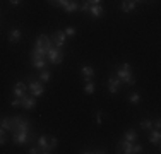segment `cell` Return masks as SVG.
Masks as SVG:
<instances>
[{
  "label": "cell",
  "instance_id": "cell-20",
  "mask_svg": "<svg viewBox=\"0 0 161 154\" xmlns=\"http://www.w3.org/2000/svg\"><path fill=\"white\" fill-rule=\"evenodd\" d=\"M153 127H154V123H153L151 120H142L141 122V129L142 130H147L149 132V130H153Z\"/></svg>",
  "mask_w": 161,
  "mask_h": 154
},
{
  "label": "cell",
  "instance_id": "cell-11",
  "mask_svg": "<svg viewBox=\"0 0 161 154\" xmlns=\"http://www.w3.org/2000/svg\"><path fill=\"white\" fill-rule=\"evenodd\" d=\"M120 86H122V80L118 79V77H110L108 79V89L112 94H117L118 89H120Z\"/></svg>",
  "mask_w": 161,
  "mask_h": 154
},
{
  "label": "cell",
  "instance_id": "cell-31",
  "mask_svg": "<svg viewBox=\"0 0 161 154\" xmlns=\"http://www.w3.org/2000/svg\"><path fill=\"white\" fill-rule=\"evenodd\" d=\"M28 152H29V154H36V152H40V149H36V147H31Z\"/></svg>",
  "mask_w": 161,
  "mask_h": 154
},
{
  "label": "cell",
  "instance_id": "cell-15",
  "mask_svg": "<svg viewBox=\"0 0 161 154\" xmlns=\"http://www.w3.org/2000/svg\"><path fill=\"white\" fill-rule=\"evenodd\" d=\"M149 142L151 144H156L159 146V140H161V134H159V129H154V130H149Z\"/></svg>",
  "mask_w": 161,
  "mask_h": 154
},
{
  "label": "cell",
  "instance_id": "cell-18",
  "mask_svg": "<svg viewBox=\"0 0 161 154\" xmlns=\"http://www.w3.org/2000/svg\"><path fill=\"white\" fill-rule=\"evenodd\" d=\"M9 40H10V43H17V41L21 40V31H19L17 28L12 29V31H10V34H9Z\"/></svg>",
  "mask_w": 161,
  "mask_h": 154
},
{
  "label": "cell",
  "instance_id": "cell-8",
  "mask_svg": "<svg viewBox=\"0 0 161 154\" xmlns=\"http://www.w3.org/2000/svg\"><path fill=\"white\" fill-rule=\"evenodd\" d=\"M134 151V142L130 140H120L117 146V152H125V154H132Z\"/></svg>",
  "mask_w": 161,
  "mask_h": 154
},
{
  "label": "cell",
  "instance_id": "cell-17",
  "mask_svg": "<svg viewBox=\"0 0 161 154\" xmlns=\"http://www.w3.org/2000/svg\"><path fill=\"white\" fill-rule=\"evenodd\" d=\"M0 127H3L5 130H10V132H12V129H14V118H10V117L3 118V120L0 122Z\"/></svg>",
  "mask_w": 161,
  "mask_h": 154
},
{
  "label": "cell",
  "instance_id": "cell-23",
  "mask_svg": "<svg viewBox=\"0 0 161 154\" xmlns=\"http://www.w3.org/2000/svg\"><path fill=\"white\" fill-rule=\"evenodd\" d=\"M129 101H130V103H139V101H141L139 92H132V94L129 96Z\"/></svg>",
  "mask_w": 161,
  "mask_h": 154
},
{
  "label": "cell",
  "instance_id": "cell-25",
  "mask_svg": "<svg viewBox=\"0 0 161 154\" xmlns=\"http://www.w3.org/2000/svg\"><path fill=\"white\" fill-rule=\"evenodd\" d=\"M5 142H7V139H5V129H3V127H0V146L5 144Z\"/></svg>",
  "mask_w": 161,
  "mask_h": 154
},
{
  "label": "cell",
  "instance_id": "cell-22",
  "mask_svg": "<svg viewBox=\"0 0 161 154\" xmlns=\"http://www.w3.org/2000/svg\"><path fill=\"white\" fill-rule=\"evenodd\" d=\"M84 91L87 92V94H93L94 92V82L91 80V82H86V87H84Z\"/></svg>",
  "mask_w": 161,
  "mask_h": 154
},
{
  "label": "cell",
  "instance_id": "cell-21",
  "mask_svg": "<svg viewBox=\"0 0 161 154\" xmlns=\"http://www.w3.org/2000/svg\"><path fill=\"white\" fill-rule=\"evenodd\" d=\"M40 80H41V82H48V80H50V72L47 70V69H41Z\"/></svg>",
  "mask_w": 161,
  "mask_h": 154
},
{
  "label": "cell",
  "instance_id": "cell-6",
  "mask_svg": "<svg viewBox=\"0 0 161 154\" xmlns=\"http://www.w3.org/2000/svg\"><path fill=\"white\" fill-rule=\"evenodd\" d=\"M28 87H29V91H31V96H34V98H40V96L45 94V87H43V82H41V80H31Z\"/></svg>",
  "mask_w": 161,
  "mask_h": 154
},
{
  "label": "cell",
  "instance_id": "cell-14",
  "mask_svg": "<svg viewBox=\"0 0 161 154\" xmlns=\"http://www.w3.org/2000/svg\"><path fill=\"white\" fill-rule=\"evenodd\" d=\"M77 9H79V3H77V0H69V2L65 3V7H64V12H67V14H72V12H75Z\"/></svg>",
  "mask_w": 161,
  "mask_h": 154
},
{
  "label": "cell",
  "instance_id": "cell-32",
  "mask_svg": "<svg viewBox=\"0 0 161 154\" xmlns=\"http://www.w3.org/2000/svg\"><path fill=\"white\" fill-rule=\"evenodd\" d=\"M10 3H12V5H19V3H21V0H9Z\"/></svg>",
  "mask_w": 161,
  "mask_h": 154
},
{
  "label": "cell",
  "instance_id": "cell-2",
  "mask_svg": "<svg viewBox=\"0 0 161 154\" xmlns=\"http://www.w3.org/2000/svg\"><path fill=\"white\" fill-rule=\"evenodd\" d=\"M117 77L122 80V82L129 84V86H134V84H136V77H134L132 70H130V63L120 65L118 70H117Z\"/></svg>",
  "mask_w": 161,
  "mask_h": 154
},
{
  "label": "cell",
  "instance_id": "cell-4",
  "mask_svg": "<svg viewBox=\"0 0 161 154\" xmlns=\"http://www.w3.org/2000/svg\"><path fill=\"white\" fill-rule=\"evenodd\" d=\"M10 105L14 108L16 106H22L24 110H33L36 106V98L34 96H22V98H14L10 101Z\"/></svg>",
  "mask_w": 161,
  "mask_h": 154
},
{
  "label": "cell",
  "instance_id": "cell-1",
  "mask_svg": "<svg viewBox=\"0 0 161 154\" xmlns=\"http://www.w3.org/2000/svg\"><path fill=\"white\" fill-rule=\"evenodd\" d=\"M52 46V40L47 36V34H40L36 38V45H34V50L31 53V62L36 69H47V52Z\"/></svg>",
  "mask_w": 161,
  "mask_h": 154
},
{
  "label": "cell",
  "instance_id": "cell-10",
  "mask_svg": "<svg viewBox=\"0 0 161 154\" xmlns=\"http://www.w3.org/2000/svg\"><path fill=\"white\" fill-rule=\"evenodd\" d=\"M80 74H82L86 82H91L93 77H94V69L91 67V65H82V67H80Z\"/></svg>",
  "mask_w": 161,
  "mask_h": 154
},
{
  "label": "cell",
  "instance_id": "cell-16",
  "mask_svg": "<svg viewBox=\"0 0 161 154\" xmlns=\"http://www.w3.org/2000/svg\"><path fill=\"white\" fill-rule=\"evenodd\" d=\"M136 5H137L136 0H124V2H122V10H124V14L132 12L134 7H136Z\"/></svg>",
  "mask_w": 161,
  "mask_h": 154
},
{
  "label": "cell",
  "instance_id": "cell-27",
  "mask_svg": "<svg viewBox=\"0 0 161 154\" xmlns=\"http://www.w3.org/2000/svg\"><path fill=\"white\" fill-rule=\"evenodd\" d=\"M132 152H142V146H141V144H134V151Z\"/></svg>",
  "mask_w": 161,
  "mask_h": 154
},
{
  "label": "cell",
  "instance_id": "cell-29",
  "mask_svg": "<svg viewBox=\"0 0 161 154\" xmlns=\"http://www.w3.org/2000/svg\"><path fill=\"white\" fill-rule=\"evenodd\" d=\"M79 9H80V10H84V12H86V10L89 9V3H87V2H86V3H82V5H79Z\"/></svg>",
  "mask_w": 161,
  "mask_h": 154
},
{
  "label": "cell",
  "instance_id": "cell-33",
  "mask_svg": "<svg viewBox=\"0 0 161 154\" xmlns=\"http://www.w3.org/2000/svg\"><path fill=\"white\" fill-rule=\"evenodd\" d=\"M136 2H142V0H136Z\"/></svg>",
  "mask_w": 161,
  "mask_h": 154
},
{
  "label": "cell",
  "instance_id": "cell-5",
  "mask_svg": "<svg viewBox=\"0 0 161 154\" xmlns=\"http://www.w3.org/2000/svg\"><path fill=\"white\" fill-rule=\"evenodd\" d=\"M47 62L48 63H62L64 62V52L62 48H57V46H50V50L47 52Z\"/></svg>",
  "mask_w": 161,
  "mask_h": 154
},
{
  "label": "cell",
  "instance_id": "cell-9",
  "mask_svg": "<svg viewBox=\"0 0 161 154\" xmlns=\"http://www.w3.org/2000/svg\"><path fill=\"white\" fill-rule=\"evenodd\" d=\"M65 38H67V36H65L64 31H57V33L53 34V36L50 38V40H52V43H55L57 48H62L64 43H65Z\"/></svg>",
  "mask_w": 161,
  "mask_h": 154
},
{
  "label": "cell",
  "instance_id": "cell-12",
  "mask_svg": "<svg viewBox=\"0 0 161 154\" xmlns=\"http://www.w3.org/2000/svg\"><path fill=\"white\" fill-rule=\"evenodd\" d=\"M26 91H28V86H26L24 82H16L14 84V96H16V98L26 96Z\"/></svg>",
  "mask_w": 161,
  "mask_h": 154
},
{
  "label": "cell",
  "instance_id": "cell-19",
  "mask_svg": "<svg viewBox=\"0 0 161 154\" xmlns=\"http://www.w3.org/2000/svg\"><path fill=\"white\" fill-rule=\"evenodd\" d=\"M124 137H125V140H130V142H136V130H134V129H129L127 130V132H125L124 134Z\"/></svg>",
  "mask_w": 161,
  "mask_h": 154
},
{
  "label": "cell",
  "instance_id": "cell-7",
  "mask_svg": "<svg viewBox=\"0 0 161 154\" xmlns=\"http://www.w3.org/2000/svg\"><path fill=\"white\" fill-rule=\"evenodd\" d=\"M12 140L16 142V144H19V146L29 142V134H28V130H17V132H12Z\"/></svg>",
  "mask_w": 161,
  "mask_h": 154
},
{
  "label": "cell",
  "instance_id": "cell-28",
  "mask_svg": "<svg viewBox=\"0 0 161 154\" xmlns=\"http://www.w3.org/2000/svg\"><path fill=\"white\" fill-rule=\"evenodd\" d=\"M96 125H101V111L96 113Z\"/></svg>",
  "mask_w": 161,
  "mask_h": 154
},
{
  "label": "cell",
  "instance_id": "cell-3",
  "mask_svg": "<svg viewBox=\"0 0 161 154\" xmlns=\"http://www.w3.org/2000/svg\"><path fill=\"white\" fill-rule=\"evenodd\" d=\"M57 144H58V140H57V137H50V135H41L38 139V146H40V152L43 154H48L52 152V149L57 147Z\"/></svg>",
  "mask_w": 161,
  "mask_h": 154
},
{
  "label": "cell",
  "instance_id": "cell-13",
  "mask_svg": "<svg viewBox=\"0 0 161 154\" xmlns=\"http://www.w3.org/2000/svg\"><path fill=\"white\" fill-rule=\"evenodd\" d=\"M91 12V15H93V17H101L103 15V12H105V10H103V7H101V3H94V5H89V9H87Z\"/></svg>",
  "mask_w": 161,
  "mask_h": 154
},
{
  "label": "cell",
  "instance_id": "cell-24",
  "mask_svg": "<svg viewBox=\"0 0 161 154\" xmlns=\"http://www.w3.org/2000/svg\"><path fill=\"white\" fill-rule=\"evenodd\" d=\"M48 2L52 3V5H58V7H62V9H64L65 3H67L69 0H48Z\"/></svg>",
  "mask_w": 161,
  "mask_h": 154
},
{
  "label": "cell",
  "instance_id": "cell-26",
  "mask_svg": "<svg viewBox=\"0 0 161 154\" xmlns=\"http://www.w3.org/2000/svg\"><path fill=\"white\" fill-rule=\"evenodd\" d=\"M64 33H65V36H74V34H75V29H74V28H67Z\"/></svg>",
  "mask_w": 161,
  "mask_h": 154
},
{
  "label": "cell",
  "instance_id": "cell-30",
  "mask_svg": "<svg viewBox=\"0 0 161 154\" xmlns=\"http://www.w3.org/2000/svg\"><path fill=\"white\" fill-rule=\"evenodd\" d=\"M89 5H94V3H101V0H86Z\"/></svg>",
  "mask_w": 161,
  "mask_h": 154
}]
</instances>
